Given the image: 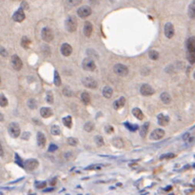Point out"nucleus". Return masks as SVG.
<instances>
[{
    "label": "nucleus",
    "mask_w": 195,
    "mask_h": 195,
    "mask_svg": "<svg viewBox=\"0 0 195 195\" xmlns=\"http://www.w3.org/2000/svg\"><path fill=\"white\" fill-rule=\"evenodd\" d=\"M8 131L12 138H17L18 136L20 135V127L17 123H14V122L11 123L10 125H9Z\"/></svg>",
    "instance_id": "nucleus-2"
},
{
    "label": "nucleus",
    "mask_w": 195,
    "mask_h": 195,
    "mask_svg": "<svg viewBox=\"0 0 195 195\" xmlns=\"http://www.w3.org/2000/svg\"><path fill=\"white\" fill-rule=\"evenodd\" d=\"M148 56H150V58L151 60H157L159 58V53L156 51L151 49V51L148 52Z\"/></svg>",
    "instance_id": "nucleus-32"
},
{
    "label": "nucleus",
    "mask_w": 195,
    "mask_h": 195,
    "mask_svg": "<svg viewBox=\"0 0 195 195\" xmlns=\"http://www.w3.org/2000/svg\"><path fill=\"white\" fill-rule=\"evenodd\" d=\"M157 120H158V124L160 126H167L169 122V117L164 113H160L157 116Z\"/></svg>",
    "instance_id": "nucleus-15"
},
{
    "label": "nucleus",
    "mask_w": 195,
    "mask_h": 195,
    "mask_svg": "<svg viewBox=\"0 0 195 195\" xmlns=\"http://www.w3.org/2000/svg\"><path fill=\"white\" fill-rule=\"evenodd\" d=\"M112 92H113V91L110 87H105L103 89V95H104V97H106V98H110L111 95H112Z\"/></svg>",
    "instance_id": "nucleus-24"
},
{
    "label": "nucleus",
    "mask_w": 195,
    "mask_h": 195,
    "mask_svg": "<svg viewBox=\"0 0 195 195\" xmlns=\"http://www.w3.org/2000/svg\"><path fill=\"white\" fill-rule=\"evenodd\" d=\"M124 125L126 126L127 129H129V131H136L139 129L138 125H133V124H131V123H125Z\"/></svg>",
    "instance_id": "nucleus-34"
},
{
    "label": "nucleus",
    "mask_w": 195,
    "mask_h": 195,
    "mask_svg": "<svg viewBox=\"0 0 195 195\" xmlns=\"http://www.w3.org/2000/svg\"><path fill=\"white\" fill-rule=\"evenodd\" d=\"M21 8L22 9H28V5L26 2H22V4H21Z\"/></svg>",
    "instance_id": "nucleus-52"
},
{
    "label": "nucleus",
    "mask_w": 195,
    "mask_h": 195,
    "mask_svg": "<svg viewBox=\"0 0 195 195\" xmlns=\"http://www.w3.org/2000/svg\"><path fill=\"white\" fill-rule=\"evenodd\" d=\"M63 124L65 126L67 127V128L70 129L72 128V119L70 116H66L63 118Z\"/></svg>",
    "instance_id": "nucleus-28"
},
{
    "label": "nucleus",
    "mask_w": 195,
    "mask_h": 195,
    "mask_svg": "<svg viewBox=\"0 0 195 195\" xmlns=\"http://www.w3.org/2000/svg\"><path fill=\"white\" fill-rule=\"evenodd\" d=\"M112 145L115 148H121L124 146L122 139L121 138H118V137H116V138L113 139V140H112Z\"/></svg>",
    "instance_id": "nucleus-26"
},
{
    "label": "nucleus",
    "mask_w": 195,
    "mask_h": 195,
    "mask_svg": "<svg viewBox=\"0 0 195 195\" xmlns=\"http://www.w3.org/2000/svg\"><path fill=\"white\" fill-rule=\"evenodd\" d=\"M55 183H56V179L54 178L53 180H51V187H53V186L55 185Z\"/></svg>",
    "instance_id": "nucleus-54"
},
{
    "label": "nucleus",
    "mask_w": 195,
    "mask_h": 195,
    "mask_svg": "<svg viewBox=\"0 0 195 195\" xmlns=\"http://www.w3.org/2000/svg\"><path fill=\"white\" fill-rule=\"evenodd\" d=\"M41 36L42 39L44 40L45 42H51L53 39V32L52 30L48 27L43 28L42 32H41Z\"/></svg>",
    "instance_id": "nucleus-3"
},
{
    "label": "nucleus",
    "mask_w": 195,
    "mask_h": 195,
    "mask_svg": "<svg viewBox=\"0 0 195 195\" xmlns=\"http://www.w3.org/2000/svg\"><path fill=\"white\" fill-rule=\"evenodd\" d=\"M82 67L84 68L86 70H89V72H92V70H94L95 68H96L94 61L92 60L91 58H85V59L83 60Z\"/></svg>",
    "instance_id": "nucleus-5"
},
{
    "label": "nucleus",
    "mask_w": 195,
    "mask_h": 195,
    "mask_svg": "<svg viewBox=\"0 0 195 195\" xmlns=\"http://www.w3.org/2000/svg\"><path fill=\"white\" fill-rule=\"evenodd\" d=\"M190 134L188 133V132H187V133L184 134V136H183V140H184V141H188V139H190Z\"/></svg>",
    "instance_id": "nucleus-50"
},
{
    "label": "nucleus",
    "mask_w": 195,
    "mask_h": 195,
    "mask_svg": "<svg viewBox=\"0 0 195 195\" xmlns=\"http://www.w3.org/2000/svg\"><path fill=\"white\" fill-rule=\"evenodd\" d=\"M51 190H53V188H48V190H45V191H51Z\"/></svg>",
    "instance_id": "nucleus-56"
},
{
    "label": "nucleus",
    "mask_w": 195,
    "mask_h": 195,
    "mask_svg": "<svg viewBox=\"0 0 195 195\" xmlns=\"http://www.w3.org/2000/svg\"><path fill=\"white\" fill-rule=\"evenodd\" d=\"M140 92H141L142 95H144V96H150V95H152L155 91H154L153 88L150 85L144 84V85L141 86Z\"/></svg>",
    "instance_id": "nucleus-6"
},
{
    "label": "nucleus",
    "mask_w": 195,
    "mask_h": 195,
    "mask_svg": "<svg viewBox=\"0 0 195 195\" xmlns=\"http://www.w3.org/2000/svg\"><path fill=\"white\" fill-rule=\"evenodd\" d=\"M0 156H4V151H3V148H2V146L1 144H0Z\"/></svg>",
    "instance_id": "nucleus-53"
},
{
    "label": "nucleus",
    "mask_w": 195,
    "mask_h": 195,
    "mask_svg": "<svg viewBox=\"0 0 195 195\" xmlns=\"http://www.w3.org/2000/svg\"><path fill=\"white\" fill-rule=\"evenodd\" d=\"M82 0H67V5L70 6V7H73V6H76L81 3Z\"/></svg>",
    "instance_id": "nucleus-38"
},
{
    "label": "nucleus",
    "mask_w": 195,
    "mask_h": 195,
    "mask_svg": "<svg viewBox=\"0 0 195 195\" xmlns=\"http://www.w3.org/2000/svg\"><path fill=\"white\" fill-rule=\"evenodd\" d=\"M68 144L70 145V146H72V147H74V146H76L77 145V143H78V140H77L76 138H73V137H70V138H68Z\"/></svg>",
    "instance_id": "nucleus-39"
},
{
    "label": "nucleus",
    "mask_w": 195,
    "mask_h": 195,
    "mask_svg": "<svg viewBox=\"0 0 195 195\" xmlns=\"http://www.w3.org/2000/svg\"><path fill=\"white\" fill-rule=\"evenodd\" d=\"M100 169V167L99 166H89V167H88V168H87V169Z\"/></svg>",
    "instance_id": "nucleus-51"
},
{
    "label": "nucleus",
    "mask_w": 195,
    "mask_h": 195,
    "mask_svg": "<svg viewBox=\"0 0 195 195\" xmlns=\"http://www.w3.org/2000/svg\"><path fill=\"white\" fill-rule=\"evenodd\" d=\"M28 107L30 108V110H35V109H36V107H37V103H36V101H35V99H29L28 100Z\"/></svg>",
    "instance_id": "nucleus-33"
},
{
    "label": "nucleus",
    "mask_w": 195,
    "mask_h": 195,
    "mask_svg": "<svg viewBox=\"0 0 195 195\" xmlns=\"http://www.w3.org/2000/svg\"><path fill=\"white\" fill-rule=\"evenodd\" d=\"M164 135H165V131L162 129H156L150 133V139L152 140H159V139L163 138Z\"/></svg>",
    "instance_id": "nucleus-12"
},
{
    "label": "nucleus",
    "mask_w": 195,
    "mask_h": 195,
    "mask_svg": "<svg viewBox=\"0 0 195 195\" xmlns=\"http://www.w3.org/2000/svg\"><path fill=\"white\" fill-rule=\"evenodd\" d=\"M188 59V61L190 62V63H195V53H190V52Z\"/></svg>",
    "instance_id": "nucleus-45"
},
{
    "label": "nucleus",
    "mask_w": 195,
    "mask_h": 195,
    "mask_svg": "<svg viewBox=\"0 0 195 195\" xmlns=\"http://www.w3.org/2000/svg\"><path fill=\"white\" fill-rule=\"evenodd\" d=\"M174 157H175V154L168 153V154H163V155L160 157V159L161 160H163V159H171V158H174Z\"/></svg>",
    "instance_id": "nucleus-42"
},
{
    "label": "nucleus",
    "mask_w": 195,
    "mask_h": 195,
    "mask_svg": "<svg viewBox=\"0 0 195 195\" xmlns=\"http://www.w3.org/2000/svg\"><path fill=\"white\" fill-rule=\"evenodd\" d=\"M160 98H161V100L163 101V103H165V104H169L171 101V95H169L168 92H163V93L161 94Z\"/></svg>",
    "instance_id": "nucleus-23"
},
{
    "label": "nucleus",
    "mask_w": 195,
    "mask_h": 195,
    "mask_svg": "<svg viewBox=\"0 0 195 195\" xmlns=\"http://www.w3.org/2000/svg\"><path fill=\"white\" fill-rule=\"evenodd\" d=\"M148 126H150V123L147 122V123H145L144 125L141 127V129H140V135L142 136V137H145V136H146L147 132H148Z\"/></svg>",
    "instance_id": "nucleus-27"
},
{
    "label": "nucleus",
    "mask_w": 195,
    "mask_h": 195,
    "mask_svg": "<svg viewBox=\"0 0 195 195\" xmlns=\"http://www.w3.org/2000/svg\"><path fill=\"white\" fill-rule=\"evenodd\" d=\"M132 114H133L136 118L139 119V120H143V118H144L143 111L139 109V108H134V109L132 110Z\"/></svg>",
    "instance_id": "nucleus-21"
},
{
    "label": "nucleus",
    "mask_w": 195,
    "mask_h": 195,
    "mask_svg": "<svg viewBox=\"0 0 195 195\" xmlns=\"http://www.w3.org/2000/svg\"><path fill=\"white\" fill-rule=\"evenodd\" d=\"M114 72L119 76H126L129 73V69L123 64H116L113 68Z\"/></svg>",
    "instance_id": "nucleus-4"
},
{
    "label": "nucleus",
    "mask_w": 195,
    "mask_h": 195,
    "mask_svg": "<svg viewBox=\"0 0 195 195\" xmlns=\"http://www.w3.org/2000/svg\"><path fill=\"white\" fill-rule=\"evenodd\" d=\"M12 19H14L15 22H22V21L25 19V12L22 8L18 9L12 15Z\"/></svg>",
    "instance_id": "nucleus-11"
},
{
    "label": "nucleus",
    "mask_w": 195,
    "mask_h": 195,
    "mask_svg": "<svg viewBox=\"0 0 195 195\" xmlns=\"http://www.w3.org/2000/svg\"><path fill=\"white\" fill-rule=\"evenodd\" d=\"M125 103H126L125 97H120L118 100H115L113 102V108L115 110H119L125 106Z\"/></svg>",
    "instance_id": "nucleus-18"
},
{
    "label": "nucleus",
    "mask_w": 195,
    "mask_h": 195,
    "mask_svg": "<svg viewBox=\"0 0 195 195\" xmlns=\"http://www.w3.org/2000/svg\"><path fill=\"white\" fill-rule=\"evenodd\" d=\"M8 105V99L3 93H0V107H6Z\"/></svg>",
    "instance_id": "nucleus-35"
},
{
    "label": "nucleus",
    "mask_w": 195,
    "mask_h": 195,
    "mask_svg": "<svg viewBox=\"0 0 195 195\" xmlns=\"http://www.w3.org/2000/svg\"><path fill=\"white\" fill-rule=\"evenodd\" d=\"M47 102L49 104L53 103V94H52L51 91H49L47 93Z\"/></svg>",
    "instance_id": "nucleus-40"
},
{
    "label": "nucleus",
    "mask_w": 195,
    "mask_h": 195,
    "mask_svg": "<svg viewBox=\"0 0 195 195\" xmlns=\"http://www.w3.org/2000/svg\"><path fill=\"white\" fill-rule=\"evenodd\" d=\"M15 163H16L19 167H21V168H24V164L22 162V160L20 159V157L18 154H15Z\"/></svg>",
    "instance_id": "nucleus-41"
},
{
    "label": "nucleus",
    "mask_w": 195,
    "mask_h": 195,
    "mask_svg": "<svg viewBox=\"0 0 195 195\" xmlns=\"http://www.w3.org/2000/svg\"><path fill=\"white\" fill-rule=\"evenodd\" d=\"M63 93H64V95H66V96H72V91H70V88L66 87V88L63 89Z\"/></svg>",
    "instance_id": "nucleus-43"
},
{
    "label": "nucleus",
    "mask_w": 195,
    "mask_h": 195,
    "mask_svg": "<svg viewBox=\"0 0 195 195\" xmlns=\"http://www.w3.org/2000/svg\"><path fill=\"white\" fill-rule=\"evenodd\" d=\"M188 15L190 18H195V0L190 3V7H188Z\"/></svg>",
    "instance_id": "nucleus-22"
},
{
    "label": "nucleus",
    "mask_w": 195,
    "mask_h": 195,
    "mask_svg": "<svg viewBox=\"0 0 195 195\" xmlns=\"http://www.w3.org/2000/svg\"><path fill=\"white\" fill-rule=\"evenodd\" d=\"M72 52V48L70 44H67L65 43L61 46V53L64 55V56H70Z\"/></svg>",
    "instance_id": "nucleus-14"
},
{
    "label": "nucleus",
    "mask_w": 195,
    "mask_h": 195,
    "mask_svg": "<svg viewBox=\"0 0 195 195\" xmlns=\"http://www.w3.org/2000/svg\"><path fill=\"white\" fill-rule=\"evenodd\" d=\"M0 54L3 55V56H7V55H8V52L6 51V49H5L4 48L0 47Z\"/></svg>",
    "instance_id": "nucleus-47"
},
{
    "label": "nucleus",
    "mask_w": 195,
    "mask_h": 195,
    "mask_svg": "<svg viewBox=\"0 0 195 195\" xmlns=\"http://www.w3.org/2000/svg\"><path fill=\"white\" fill-rule=\"evenodd\" d=\"M94 142H95V144H96L98 147H101V146H103V145H104V139L100 135L95 136V137H94Z\"/></svg>",
    "instance_id": "nucleus-31"
},
{
    "label": "nucleus",
    "mask_w": 195,
    "mask_h": 195,
    "mask_svg": "<svg viewBox=\"0 0 195 195\" xmlns=\"http://www.w3.org/2000/svg\"><path fill=\"white\" fill-rule=\"evenodd\" d=\"M51 132L52 135H60L61 129L58 126L53 125V126H51Z\"/></svg>",
    "instance_id": "nucleus-30"
},
{
    "label": "nucleus",
    "mask_w": 195,
    "mask_h": 195,
    "mask_svg": "<svg viewBox=\"0 0 195 195\" xmlns=\"http://www.w3.org/2000/svg\"><path fill=\"white\" fill-rule=\"evenodd\" d=\"M12 67H14V70H20L21 69H22L23 63H22V61H21V59L19 58V56L14 54V55H12Z\"/></svg>",
    "instance_id": "nucleus-10"
},
{
    "label": "nucleus",
    "mask_w": 195,
    "mask_h": 195,
    "mask_svg": "<svg viewBox=\"0 0 195 195\" xmlns=\"http://www.w3.org/2000/svg\"><path fill=\"white\" fill-rule=\"evenodd\" d=\"M92 33V25L91 24V22H87L84 25V35L87 37H89Z\"/></svg>",
    "instance_id": "nucleus-19"
},
{
    "label": "nucleus",
    "mask_w": 195,
    "mask_h": 195,
    "mask_svg": "<svg viewBox=\"0 0 195 195\" xmlns=\"http://www.w3.org/2000/svg\"><path fill=\"white\" fill-rule=\"evenodd\" d=\"M65 27H66V30L70 32H75L77 29V20L76 18L70 15L66 19L65 21Z\"/></svg>",
    "instance_id": "nucleus-1"
},
{
    "label": "nucleus",
    "mask_w": 195,
    "mask_h": 195,
    "mask_svg": "<svg viewBox=\"0 0 195 195\" xmlns=\"http://www.w3.org/2000/svg\"><path fill=\"white\" fill-rule=\"evenodd\" d=\"M40 114H41V116L44 117V118H49V117H51L52 115V110L51 109H49V108H42V109L40 110Z\"/></svg>",
    "instance_id": "nucleus-20"
},
{
    "label": "nucleus",
    "mask_w": 195,
    "mask_h": 195,
    "mask_svg": "<svg viewBox=\"0 0 195 195\" xmlns=\"http://www.w3.org/2000/svg\"><path fill=\"white\" fill-rule=\"evenodd\" d=\"M30 132H24V134H23V136H22V138L24 139V140H28V139L30 138Z\"/></svg>",
    "instance_id": "nucleus-49"
},
{
    "label": "nucleus",
    "mask_w": 195,
    "mask_h": 195,
    "mask_svg": "<svg viewBox=\"0 0 195 195\" xmlns=\"http://www.w3.org/2000/svg\"><path fill=\"white\" fill-rule=\"evenodd\" d=\"M81 100L83 101V103H85L86 105H88L91 102V96L87 91H84L81 93Z\"/></svg>",
    "instance_id": "nucleus-25"
},
{
    "label": "nucleus",
    "mask_w": 195,
    "mask_h": 195,
    "mask_svg": "<svg viewBox=\"0 0 195 195\" xmlns=\"http://www.w3.org/2000/svg\"><path fill=\"white\" fill-rule=\"evenodd\" d=\"M37 167H38V161L35 159H28L24 163V168L28 171H35Z\"/></svg>",
    "instance_id": "nucleus-7"
},
{
    "label": "nucleus",
    "mask_w": 195,
    "mask_h": 195,
    "mask_svg": "<svg viewBox=\"0 0 195 195\" xmlns=\"http://www.w3.org/2000/svg\"><path fill=\"white\" fill-rule=\"evenodd\" d=\"M105 131H106L108 133H111V132L113 131V128L111 126H106V128H105Z\"/></svg>",
    "instance_id": "nucleus-48"
},
{
    "label": "nucleus",
    "mask_w": 195,
    "mask_h": 195,
    "mask_svg": "<svg viewBox=\"0 0 195 195\" xmlns=\"http://www.w3.org/2000/svg\"><path fill=\"white\" fill-rule=\"evenodd\" d=\"M47 186V183L46 182H36L35 183V187L37 188H43Z\"/></svg>",
    "instance_id": "nucleus-44"
},
{
    "label": "nucleus",
    "mask_w": 195,
    "mask_h": 195,
    "mask_svg": "<svg viewBox=\"0 0 195 195\" xmlns=\"http://www.w3.org/2000/svg\"><path fill=\"white\" fill-rule=\"evenodd\" d=\"M3 120H4V117H3V114L0 113V122H2Z\"/></svg>",
    "instance_id": "nucleus-55"
},
{
    "label": "nucleus",
    "mask_w": 195,
    "mask_h": 195,
    "mask_svg": "<svg viewBox=\"0 0 195 195\" xmlns=\"http://www.w3.org/2000/svg\"><path fill=\"white\" fill-rule=\"evenodd\" d=\"M30 45V40L28 38V37L24 36L22 38V40H21V46H22L24 49H29Z\"/></svg>",
    "instance_id": "nucleus-29"
},
{
    "label": "nucleus",
    "mask_w": 195,
    "mask_h": 195,
    "mask_svg": "<svg viewBox=\"0 0 195 195\" xmlns=\"http://www.w3.org/2000/svg\"><path fill=\"white\" fill-rule=\"evenodd\" d=\"M58 148V147L56 146V145H54V144H51V145H49V152H53V151H55Z\"/></svg>",
    "instance_id": "nucleus-46"
},
{
    "label": "nucleus",
    "mask_w": 195,
    "mask_h": 195,
    "mask_svg": "<svg viewBox=\"0 0 195 195\" xmlns=\"http://www.w3.org/2000/svg\"><path fill=\"white\" fill-rule=\"evenodd\" d=\"M93 128H94V126H93V124H92L91 122H87L85 124V126H84L85 131H88V132H91L92 129H93Z\"/></svg>",
    "instance_id": "nucleus-37"
},
{
    "label": "nucleus",
    "mask_w": 195,
    "mask_h": 195,
    "mask_svg": "<svg viewBox=\"0 0 195 195\" xmlns=\"http://www.w3.org/2000/svg\"><path fill=\"white\" fill-rule=\"evenodd\" d=\"M91 10L89 6H82V7H80L78 10H77V14L81 18L88 17L89 15H91Z\"/></svg>",
    "instance_id": "nucleus-8"
},
{
    "label": "nucleus",
    "mask_w": 195,
    "mask_h": 195,
    "mask_svg": "<svg viewBox=\"0 0 195 195\" xmlns=\"http://www.w3.org/2000/svg\"><path fill=\"white\" fill-rule=\"evenodd\" d=\"M82 84L84 85L86 88H89V89H95L97 87V82L95 81L93 78H91V77H85V78L82 80Z\"/></svg>",
    "instance_id": "nucleus-9"
},
{
    "label": "nucleus",
    "mask_w": 195,
    "mask_h": 195,
    "mask_svg": "<svg viewBox=\"0 0 195 195\" xmlns=\"http://www.w3.org/2000/svg\"><path fill=\"white\" fill-rule=\"evenodd\" d=\"M187 49L190 53H195V37H190L187 41Z\"/></svg>",
    "instance_id": "nucleus-16"
},
{
    "label": "nucleus",
    "mask_w": 195,
    "mask_h": 195,
    "mask_svg": "<svg viewBox=\"0 0 195 195\" xmlns=\"http://www.w3.org/2000/svg\"><path fill=\"white\" fill-rule=\"evenodd\" d=\"M54 84H55V86H57V87H59L60 85H61V78H60V75H59V73H58L56 70L54 72Z\"/></svg>",
    "instance_id": "nucleus-36"
},
{
    "label": "nucleus",
    "mask_w": 195,
    "mask_h": 195,
    "mask_svg": "<svg viewBox=\"0 0 195 195\" xmlns=\"http://www.w3.org/2000/svg\"><path fill=\"white\" fill-rule=\"evenodd\" d=\"M37 144L40 148H44L46 145V137L41 131L37 132Z\"/></svg>",
    "instance_id": "nucleus-17"
},
{
    "label": "nucleus",
    "mask_w": 195,
    "mask_h": 195,
    "mask_svg": "<svg viewBox=\"0 0 195 195\" xmlns=\"http://www.w3.org/2000/svg\"><path fill=\"white\" fill-rule=\"evenodd\" d=\"M165 35L168 38H172L174 35V27L171 23H167L165 25Z\"/></svg>",
    "instance_id": "nucleus-13"
},
{
    "label": "nucleus",
    "mask_w": 195,
    "mask_h": 195,
    "mask_svg": "<svg viewBox=\"0 0 195 195\" xmlns=\"http://www.w3.org/2000/svg\"><path fill=\"white\" fill-rule=\"evenodd\" d=\"M193 77H194V79H195V70H194V72H193Z\"/></svg>",
    "instance_id": "nucleus-57"
}]
</instances>
